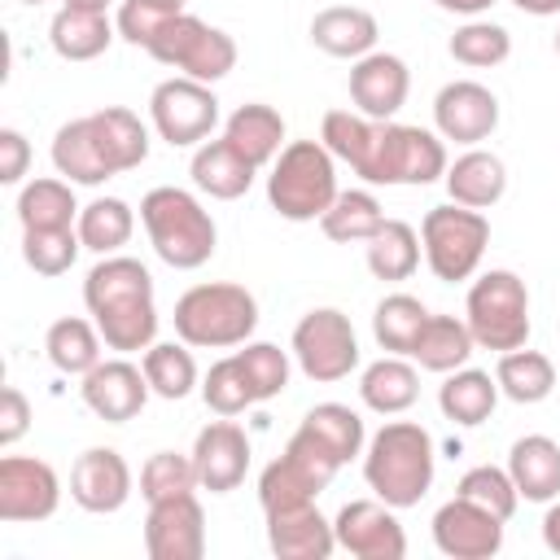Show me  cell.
Instances as JSON below:
<instances>
[{
	"mask_svg": "<svg viewBox=\"0 0 560 560\" xmlns=\"http://www.w3.org/2000/svg\"><path fill=\"white\" fill-rule=\"evenodd\" d=\"M83 306L105 337V350L136 354L158 341L153 276L140 258L105 254L83 280Z\"/></svg>",
	"mask_w": 560,
	"mask_h": 560,
	"instance_id": "1",
	"label": "cell"
},
{
	"mask_svg": "<svg viewBox=\"0 0 560 560\" xmlns=\"http://www.w3.org/2000/svg\"><path fill=\"white\" fill-rule=\"evenodd\" d=\"M438 451L424 424L416 420H389L381 424L363 446V481L376 499L389 508H416L433 486Z\"/></svg>",
	"mask_w": 560,
	"mask_h": 560,
	"instance_id": "2",
	"label": "cell"
},
{
	"mask_svg": "<svg viewBox=\"0 0 560 560\" xmlns=\"http://www.w3.org/2000/svg\"><path fill=\"white\" fill-rule=\"evenodd\" d=\"M140 223L149 232L153 254L175 271H197L214 258L219 228L188 188H175V184L149 188L140 197Z\"/></svg>",
	"mask_w": 560,
	"mask_h": 560,
	"instance_id": "3",
	"label": "cell"
},
{
	"mask_svg": "<svg viewBox=\"0 0 560 560\" xmlns=\"http://www.w3.org/2000/svg\"><path fill=\"white\" fill-rule=\"evenodd\" d=\"M254 328H258V298L245 284L210 280V284H192L175 302V337L197 350L245 346Z\"/></svg>",
	"mask_w": 560,
	"mask_h": 560,
	"instance_id": "4",
	"label": "cell"
},
{
	"mask_svg": "<svg viewBox=\"0 0 560 560\" xmlns=\"http://www.w3.org/2000/svg\"><path fill=\"white\" fill-rule=\"evenodd\" d=\"M337 158L324 140H289L267 175V201L289 223H315L337 201Z\"/></svg>",
	"mask_w": 560,
	"mask_h": 560,
	"instance_id": "5",
	"label": "cell"
},
{
	"mask_svg": "<svg viewBox=\"0 0 560 560\" xmlns=\"http://www.w3.org/2000/svg\"><path fill=\"white\" fill-rule=\"evenodd\" d=\"M464 319H468V332L481 350L508 354V350L525 346L529 341V289H525V280L508 267L481 271L468 284Z\"/></svg>",
	"mask_w": 560,
	"mask_h": 560,
	"instance_id": "6",
	"label": "cell"
},
{
	"mask_svg": "<svg viewBox=\"0 0 560 560\" xmlns=\"http://www.w3.org/2000/svg\"><path fill=\"white\" fill-rule=\"evenodd\" d=\"M420 245H424V262L438 280H446V284L472 280L486 258V245H490V219L481 210H468L455 201L433 206L420 219Z\"/></svg>",
	"mask_w": 560,
	"mask_h": 560,
	"instance_id": "7",
	"label": "cell"
},
{
	"mask_svg": "<svg viewBox=\"0 0 560 560\" xmlns=\"http://www.w3.org/2000/svg\"><path fill=\"white\" fill-rule=\"evenodd\" d=\"M144 52L153 61H162V66L197 79V83H219L236 66V39L228 31L192 18V13H175Z\"/></svg>",
	"mask_w": 560,
	"mask_h": 560,
	"instance_id": "8",
	"label": "cell"
},
{
	"mask_svg": "<svg viewBox=\"0 0 560 560\" xmlns=\"http://www.w3.org/2000/svg\"><path fill=\"white\" fill-rule=\"evenodd\" d=\"M289 350H293L302 376H306V381H319V385L346 381V376L359 368V337H354V324H350V315L337 311V306H315V311H306V315L293 324Z\"/></svg>",
	"mask_w": 560,
	"mask_h": 560,
	"instance_id": "9",
	"label": "cell"
},
{
	"mask_svg": "<svg viewBox=\"0 0 560 560\" xmlns=\"http://www.w3.org/2000/svg\"><path fill=\"white\" fill-rule=\"evenodd\" d=\"M337 459L315 442L306 438L302 429L284 442V451L258 472V503L262 512H276V508H293V503H315L332 477H337Z\"/></svg>",
	"mask_w": 560,
	"mask_h": 560,
	"instance_id": "10",
	"label": "cell"
},
{
	"mask_svg": "<svg viewBox=\"0 0 560 560\" xmlns=\"http://www.w3.org/2000/svg\"><path fill=\"white\" fill-rule=\"evenodd\" d=\"M149 122L171 149H197L219 127V96L210 92V83L171 74L149 92Z\"/></svg>",
	"mask_w": 560,
	"mask_h": 560,
	"instance_id": "11",
	"label": "cell"
},
{
	"mask_svg": "<svg viewBox=\"0 0 560 560\" xmlns=\"http://www.w3.org/2000/svg\"><path fill=\"white\" fill-rule=\"evenodd\" d=\"M446 144L438 131H424V127H411V122H385V136H381V153H376V171H372V184H411V188H424L433 179L446 175Z\"/></svg>",
	"mask_w": 560,
	"mask_h": 560,
	"instance_id": "12",
	"label": "cell"
},
{
	"mask_svg": "<svg viewBox=\"0 0 560 560\" xmlns=\"http://www.w3.org/2000/svg\"><path fill=\"white\" fill-rule=\"evenodd\" d=\"M57 503H61V477L48 459H35V455L0 459V521L4 525L48 521Z\"/></svg>",
	"mask_w": 560,
	"mask_h": 560,
	"instance_id": "13",
	"label": "cell"
},
{
	"mask_svg": "<svg viewBox=\"0 0 560 560\" xmlns=\"http://www.w3.org/2000/svg\"><path fill=\"white\" fill-rule=\"evenodd\" d=\"M398 508H389L385 499H350L337 521V547L359 556V560H402L407 556V529L394 516Z\"/></svg>",
	"mask_w": 560,
	"mask_h": 560,
	"instance_id": "14",
	"label": "cell"
},
{
	"mask_svg": "<svg viewBox=\"0 0 560 560\" xmlns=\"http://www.w3.org/2000/svg\"><path fill=\"white\" fill-rule=\"evenodd\" d=\"M144 551L149 560H201L206 556V508L192 490L149 503Z\"/></svg>",
	"mask_w": 560,
	"mask_h": 560,
	"instance_id": "15",
	"label": "cell"
},
{
	"mask_svg": "<svg viewBox=\"0 0 560 560\" xmlns=\"http://www.w3.org/2000/svg\"><path fill=\"white\" fill-rule=\"evenodd\" d=\"M83 385H79V398H83V407L96 416V420H105V424H127V420H136L140 411H144V402H149V376H144V368L140 363H131V359H101L88 376H79Z\"/></svg>",
	"mask_w": 560,
	"mask_h": 560,
	"instance_id": "16",
	"label": "cell"
},
{
	"mask_svg": "<svg viewBox=\"0 0 560 560\" xmlns=\"http://www.w3.org/2000/svg\"><path fill=\"white\" fill-rule=\"evenodd\" d=\"M503 525L494 512L455 494L433 512V547L451 560H490L503 551Z\"/></svg>",
	"mask_w": 560,
	"mask_h": 560,
	"instance_id": "17",
	"label": "cell"
},
{
	"mask_svg": "<svg viewBox=\"0 0 560 560\" xmlns=\"http://www.w3.org/2000/svg\"><path fill=\"white\" fill-rule=\"evenodd\" d=\"M433 127L442 140L481 144L499 127V96L477 79H455L433 96Z\"/></svg>",
	"mask_w": 560,
	"mask_h": 560,
	"instance_id": "18",
	"label": "cell"
},
{
	"mask_svg": "<svg viewBox=\"0 0 560 560\" xmlns=\"http://www.w3.org/2000/svg\"><path fill=\"white\" fill-rule=\"evenodd\" d=\"M192 464H197V486L201 490L232 494L249 472V438H245V429L232 416L210 420L192 442Z\"/></svg>",
	"mask_w": 560,
	"mask_h": 560,
	"instance_id": "19",
	"label": "cell"
},
{
	"mask_svg": "<svg viewBox=\"0 0 560 560\" xmlns=\"http://www.w3.org/2000/svg\"><path fill=\"white\" fill-rule=\"evenodd\" d=\"M131 486H136L131 464L114 446H88L70 464V499L83 512H96V516L118 512L131 499Z\"/></svg>",
	"mask_w": 560,
	"mask_h": 560,
	"instance_id": "20",
	"label": "cell"
},
{
	"mask_svg": "<svg viewBox=\"0 0 560 560\" xmlns=\"http://www.w3.org/2000/svg\"><path fill=\"white\" fill-rule=\"evenodd\" d=\"M407 92H411V70L394 52H368L350 66V101L368 118L389 122L407 105Z\"/></svg>",
	"mask_w": 560,
	"mask_h": 560,
	"instance_id": "21",
	"label": "cell"
},
{
	"mask_svg": "<svg viewBox=\"0 0 560 560\" xmlns=\"http://www.w3.org/2000/svg\"><path fill=\"white\" fill-rule=\"evenodd\" d=\"M262 516H267V547L280 560H328L337 551L332 521L315 503H293Z\"/></svg>",
	"mask_w": 560,
	"mask_h": 560,
	"instance_id": "22",
	"label": "cell"
},
{
	"mask_svg": "<svg viewBox=\"0 0 560 560\" xmlns=\"http://www.w3.org/2000/svg\"><path fill=\"white\" fill-rule=\"evenodd\" d=\"M381 136H385V122L381 118H368V114H350V109H328L324 122H319V140L324 149L346 162L363 184H372V171H376V153H381Z\"/></svg>",
	"mask_w": 560,
	"mask_h": 560,
	"instance_id": "23",
	"label": "cell"
},
{
	"mask_svg": "<svg viewBox=\"0 0 560 560\" xmlns=\"http://www.w3.org/2000/svg\"><path fill=\"white\" fill-rule=\"evenodd\" d=\"M376 39H381V26L359 4H328L311 18V44L328 57L359 61V57L376 52Z\"/></svg>",
	"mask_w": 560,
	"mask_h": 560,
	"instance_id": "24",
	"label": "cell"
},
{
	"mask_svg": "<svg viewBox=\"0 0 560 560\" xmlns=\"http://www.w3.org/2000/svg\"><path fill=\"white\" fill-rule=\"evenodd\" d=\"M442 184H446V192H451V201L455 206H468V210H490L503 192H508V166H503V158L499 153H490V149H464L451 166H446V175H442Z\"/></svg>",
	"mask_w": 560,
	"mask_h": 560,
	"instance_id": "25",
	"label": "cell"
},
{
	"mask_svg": "<svg viewBox=\"0 0 560 560\" xmlns=\"http://www.w3.org/2000/svg\"><path fill=\"white\" fill-rule=\"evenodd\" d=\"M188 175H192V188H197V192H206V197H214V201H236V197L249 192L258 166H254L249 158H241V153L219 136V140H206V144L192 149Z\"/></svg>",
	"mask_w": 560,
	"mask_h": 560,
	"instance_id": "26",
	"label": "cell"
},
{
	"mask_svg": "<svg viewBox=\"0 0 560 560\" xmlns=\"http://www.w3.org/2000/svg\"><path fill=\"white\" fill-rule=\"evenodd\" d=\"M508 472L529 503H551L560 499V442L547 433H525L508 451Z\"/></svg>",
	"mask_w": 560,
	"mask_h": 560,
	"instance_id": "27",
	"label": "cell"
},
{
	"mask_svg": "<svg viewBox=\"0 0 560 560\" xmlns=\"http://www.w3.org/2000/svg\"><path fill=\"white\" fill-rule=\"evenodd\" d=\"M223 140H228L241 158H249V162L262 171V166H271V162L280 158V149H284V118H280V109H271V105H262V101L236 105V109L228 114V122H223Z\"/></svg>",
	"mask_w": 560,
	"mask_h": 560,
	"instance_id": "28",
	"label": "cell"
},
{
	"mask_svg": "<svg viewBox=\"0 0 560 560\" xmlns=\"http://www.w3.org/2000/svg\"><path fill=\"white\" fill-rule=\"evenodd\" d=\"M52 166H57L61 179L83 184V188H96V184L114 179V171H109V162L101 153V140H96L88 114L57 127V136H52Z\"/></svg>",
	"mask_w": 560,
	"mask_h": 560,
	"instance_id": "29",
	"label": "cell"
},
{
	"mask_svg": "<svg viewBox=\"0 0 560 560\" xmlns=\"http://www.w3.org/2000/svg\"><path fill=\"white\" fill-rule=\"evenodd\" d=\"M118 26L101 9H70L61 4L48 22V44L61 61H92L114 44Z\"/></svg>",
	"mask_w": 560,
	"mask_h": 560,
	"instance_id": "30",
	"label": "cell"
},
{
	"mask_svg": "<svg viewBox=\"0 0 560 560\" xmlns=\"http://www.w3.org/2000/svg\"><path fill=\"white\" fill-rule=\"evenodd\" d=\"M359 398L376 416H402L420 398V372L407 363V354H385V359L363 368Z\"/></svg>",
	"mask_w": 560,
	"mask_h": 560,
	"instance_id": "31",
	"label": "cell"
},
{
	"mask_svg": "<svg viewBox=\"0 0 560 560\" xmlns=\"http://www.w3.org/2000/svg\"><path fill=\"white\" fill-rule=\"evenodd\" d=\"M88 118H92V131H96L101 153H105L114 175H127L149 158V127L127 105H105V109H96Z\"/></svg>",
	"mask_w": 560,
	"mask_h": 560,
	"instance_id": "32",
	"label": "cell"
},
{
	"mask_svg": "<svg viewBox=\"0 0 560 560\" xmlns=\"http://www.w3.org/2000/svg\"><path fill=\"white\" fill-rule=\"evenodd\" d=\"M494 402H499V381H494L490 372H481V368H468V363L455 368V372H446V381L438 385V407H442V416H446L451 424H464V429L490 420Z\"/></svg>",
	"mask_w": 560,
	"mask_h": 560,
	"instance_id": "33",
	"label": "cell"
},
{
	"mask_svg": "<svg viewBox=\"0 0 560 560\" xmlns=\"http://www.w3.org/2000/svg\"><path fill=\"white\" fill-rule=\"evenodd\" d=\"M472 350H477V341H472V332H468V319L429 315L407 359H416L424 372H442V376H446V372L464 368V363L472 359Z\"/></svg>",
	"mask_w": 560,
	"mask_h": 560,
	"instance_id": "34",
	"label": "cell"
},
{
	"mask_svg": "<svg viewBox=\"0 0 560 560\" xmlns=\"http://www.w3.org/2000/svg\"><path fill=\"white\" fill-rule=\"evenodd\" d=\"M306 438H315L337 464H350V459H359L363 455V446H368V429H363V416L354 411V407H346V402H315L306 416H302V424H298Z\"/></svg>",
	"mask_w": 560,
	"mask_h": 560,
	"instance_id": "35",
	"label": "cell"
},
{
	"mask_svg": "<svg viewBox=\"0 0 560 560\" xmlns=\"http://www.w3.org/2000/svg\"><path fill=\"white\" fill-rule=\"evenodd\" d=\"M363 249H368V271L376 276V280H411L416 276V267H420V232L407 223V219H385L368 241H363Z\"/></svg>",
	"mask_w": 560,
	"mask_h": 560,
	"instance_id": "36",
	"label": "cell"
},
{
	"mask_svg": "<svg viewBox=\"0 0 560 560\" xmlns=\"http://www.w3.org/2000/svg\"><path fill=\"white\" fill-rule=\"evenodd\" d=\"M101 346H105L101 328L79 315H66L44 332V354L61 376H88L101 363Z\"/></svg>",
	"mask_w": 560,
	"mask_h": 560,
	"instance_id": "37",
	"label": "cell"
},
{
	"mask_svg": "<svg viewBox=\"0 0 560 560\" xmlns=\"http://www.w3.org/2000/svg\"><path fill=\"white\" fill-rule=\"evenodd\" d=\"M494 381H499V394H503V398H512V402H521V407H534V402L551 398V389H556V363H551L542 350L516 346V350L499 354Z\"/></svg>",
	"mask_w": 560,
	"mask_h": 560,
	"instance_id": "38",
	"label": "cell"
},
{
	"mask_svg": "<svg viewBox=\"0 0 560 560\" xmlns=\"http://www.w3.org/2000/svg\"><path fill=\"white\" fill-rule=\"evenodd\" d=\"M79 201H74V184L70 179H31L18 192V223L26 228H74L79 223Z\"/></svg>",
	"mask_w": 560,
	"mask_h": 560,
	"instance_id": "39",
	"label": "cell"
},
{
	"mask_svg": "<svg viewBox=\"0 0 560 560\" xmlns=\"http://www.w3.org/2000/svg\"><path fill=\"white\" fill-rule=\"evenodd\" d=\"M140 368L149 376V389L166 402H179L197 389V359L188 350V341H153L144 354H140Z\"/></svg>",
	"mask_w": 560,
	"mask_h": 560,
	"instance_id": "40",
	"label": "cell"
},
{
	"mask_svg": "<svg viewBox=\"0 0 560 560\" xmlns=\"http://www.w3.org/2000/svg\"><path fill=\"white\" fill-rule=\"evenodd\" d=\"M79 241H83V249H92V254H118L127 241H131V232H136V210L122 201V197H96V201H88L83 210H79Z\"/></svg>",
	"mask_w": 560,
	"mask_h": 560,
	"instance_id": "41",
	"label": "cell"
},
{
	"mask_svg": "<svg viewBox=\"0 0 560 560\" xmlns=\"http://www.w3.org/2000/svg\"><path fill=\"white\" fill-rule=\"evenodd\" d=\"M429 315L433 311L420 298H411V293H385L376 302V311H372V337L389 354H411V346H416V337H420V328H424Z\"/></svg>",
	"mask_w": 560,
	"mask_h": 560,
	"instance_id": "42",
	"label": "cell"
},
{
	"mask_svg": "<svg viewBox=\"0 0 560 560\" xmlns=\"http://www.w3.org/2000/svg\"><path fill=\"white\" fill-rule=\"evenodd\" d=\"M385 223V210L381 201L368 192V188H350V192H337V201L319 214V232L337 245H359L368 241L376 228Z\"/></svg>",
	"mask_w": 560,
	"mask_h": 560,
	"instance_id": "43",
	"label": "cell"
},
{
	"mask_svg": "<svg viewBox=\"0 0 560 560\" xmlns=\"http://www.w3.org/2000/svg\"><path fill=\"white\" fill-rule=\"evenodd\" d=\"M446 52H451L459 66H468V70H490V66H503V61L512 57V35H508V26H499V22L468 18V22L451 35Z\"/></svg>",
	"mask_w": 560,
	"mask_h": 560,
	"instance_id": "44",
	"label": "cell"
},
{
	"mask_svg": "<svg viewBox=\"0 0 560 560\" xmlns=\"http://www.w3.org/2000/svg\"><path fill=\"white\" fill-rule=\"evenodd\" d=\"M83 241H79V228H26L22 232V258L35 276H66L79 258Z\"/></svg>",
	"mask_w": 560,
	"mask_h": 560,
	"instance_id": "45",
	"label": "cell"
},
{
	"mask_svg": "<svg viewBox=\"0 0 560 560\" xmlns=\"http://www.w3.org/2000/svg\"><path fill=\"white\" fill-rule=\"evenodd\" d=\"M289 354L293 350H280L271 341H245V350H236V363L245 368V381H249L254 402H267V398H276V394L289 389V372H293Z\"/></svg>",
	"mask_w": 560,
	"mask_h": 560,
	"instance_id": "46",
	"label": "cell"
},
{
	"mask_svg": "<svg viewBox=\"0 0 560 560\" xmlns=\"http://www.w3.org/2000/svg\"><path fill=\"white\" fill-rule=\"evenodd\" d=\"M455 494H459V499H472L477 508L494 512L499 521H512V512H516V503H521V490H516L512 472H508V468H494V464L468 468V472L459 477Z\"/></svg>",
	"mask_w": 560,
	"mask_h": 560,
	"instance_id": "47",
	"label": "cell"
},
{
	"mask_svg": "<svg viewBox=\"0 0 560 560\" xmlns=\"http://www.w3.org/2000/svg\"><path fill=\"white\" fill-rule=\"evenodd\" d=\"M197 486V464L192 455H179V451H153L140 468V494L144 503H158V499H171V494H188Z\"/></svg>",
	"mask_w": 560,
	"mask_h": 560,
	"instance_id": "48",
	"label": "cell"
},
{
	"mask_svg": "<svg viewBox=\"0 0 560 560\" xmlns=\"http://www.w3.org/2000/svg\"><path fill=\"white\" fill-rule=\"evenodd\" d=\"M201 398L214 416H241L245 407H254V394H249V381H245V368L236 363V354L210 363V372L201 376Z\"/></svg>",
	"mask_w": 560,
	"mask_h": 560,
	"instance_id": "49",
	"label": "cell"
},
{
	"mask_svg": "<svg viewBox=\"0 0 560 560\" xmlns=\"http://www.w3.org/2000/svg\"><path fill=\"white\" fill-rule=\"evenodd\" d=\"M175 13H184V9H171V4H158V0H122L114 26H118V35H122L127 44L149 48V44L158 39V31H162Z\"/></svg>",
	"mask_w": 560,
	"mask_h": 560,
	"instance_id": "50",
	"label": "cell"
},
{
	"mask_svg": "<svg viewBox=\"0 0 560 560\" xmlns=\"http://www.w3.org/2000/svg\"><path fill=\"white\" fill-rule=\"evenodd\" d=\"M26 429H31V402L18 385H4V394H0V446L22 442Z\"/></svg>",
	"mask_w": 560,
	"mask_h": 560,
	"instance_id": "51",
	"label": "cell"
},
{
	"mask_svg": "<svg viewBox=\"0 0 560 560\" xmlns=\"http://www.w3.org/2000/svg\"><path fill=\"white\" fill-rule=\"evenodd\" d=\"M31 166V144L18 127H0V184H22Z\"/></svg>",
	"mask_w": 560,
	"mask_h": 560,
	"instance_id": "52",
	"label": "cell"
},
{
	"mask_svg": "<svg viewBox=\"0 0 560 560\" xmlns=\"http://www.w3.org/2000/svg\"><path fill=\"white\" fill-rule=\"evenodd\" d=\"M542 542L551 556H560V499H551L542 512Z\"/></svg>",
	"mask_w": 560,
	"mask_h": 560,
	"instance_id": "53",
	"label": "cell"
},
{
	"mask_svg": "<svg viewBox=\"0 0 560 560\" xmlns=\"http://www.w3.org/2000/svg\"><path fill=\"white\" fill-rule=\"evenodd\" d=\"M442 13H459V18H481L494 0H433Z\"/></svg>",
	"mask_w": 560,
	"mask_h": 560,
	"instance_id": "54",
	"label": "cell"
},
{
	"mask_svg": "<svg viewBox=\"0 0 560 560\" xmlns=\"http://www.w3.org/2000/svg\"><path fill=\"white\" fill-rule=\"evenodd\" d=\"M521 13H529V18H551V13H560V0H512Z\"/></svg>",
	"mask_w": 560,
	"mask_h": 560,
	"instance_id": "55",
	"label": "cell"
},
{
	"mask_svg": "<svg viewBox=\"0 0 560 560\" xmlns=\"http://www.w3.org/2000/svg\"><path fill=\"white\" fill-rule=\"evenodd\" d=\"M61 4H70V9H101V13H105L114 0H61Z\"/></svg>",
	"mask_w": 560,
	"mask_h": 560,
	"instance_id": "56",
	"label": "cell"
},
{
	"mask_svg": "<svg viewBox=\"0 0 560 560\" xmlns=\"http://www.w3.org/2000/svg\"><path fill=\"white\" fill-rule=\"evenodd\" d=\"M158 4H171V9H184L188 0H158Z\"/></svg>",
	"mask_w": 560,
	"mask_h": 560,
	"instance_id": "57",
	"label": "cell"
},
{
	"mask_svg": "<svg viewBox=\"0 0 560 560\" xmlns=\"http://www.w3.org/2000/svg\"><path fill=\"white\" fill-rule=\"evenodd\" d=\"M18 4H44V0H18Z\"/></svg>",
	"mask_w": 560,
	"mask_h": 560,
	"instance_id": "58",
	"label": "cell"
},
{
	"mask_svg": "<svg viewBox=\"0 0 560 560\" xmlns=\"http://www.w3.org/2000/svg\"><path fill=\"white\" fill-rule=\"evenodd\" d=\"M556 52H560V31H556Z\"/></svg>",
	"mask_w": 560,
	"mask_h": 560,
	"instance_id": "59",
	"label": "cell"
}]
</instances>
